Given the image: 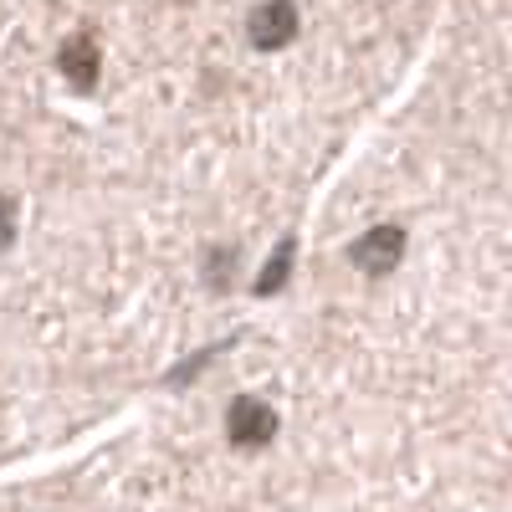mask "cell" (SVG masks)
Listing matches in <instances>:
<instances>
[{
  "mask_svg": "<svg viewBox=\"0 0 512 512\" xmlns=\"http://www.w3.org/2000/svg\"><path fill=\"white\" fill-rule=\"evenodd\" d=\"M11 236H16V205L0 200V246H11Z\"/></svg>",
  "mask_w": 512,
  "mask_h": 512,
  "instance_id": "277c9868",
  "label": "cell"
},
{
  "mask_svg": "<svg viewBox=\"0 0 512 512\" xmlns=\"http://www.w3.org/2000/svg\"><path fill=\"white\" fill-rule=\"evenodd\" d=\"M251 31H256V41H262V47H272V41H287V36L297 31L292 0H267V6L251 16Z\"/></svg>",
  "mask_w": 512,
  "mask_h": 512,
  "instance_id": "7a4b0ae2",
  "label": "cell"
},
{
  "mask_svg": "<svg viewBox=\"0 0 512 512\" xmlns=\"http://www.w3.org/2000/svg\"><path fill=\"white\" fill-rule=\"evenodd\" d=\"M354 262L364 272H384L400 262V231H369L359 246H354Z\"/></svg>",
  "mask_w": 512,
  "mask_h": 512,
  "instance_id": "3957f363",
  "label": "cell"
},
{
  "mask_svg": "<svg viewBox=\"0 0 512 512\" xmlns=\"http://www.w3.org/2000/svg\"><path fill=\"white\" fill-rule=\"evenodd\" d=\"M226 436L236 446H267L277 436V415L262 400H236L231 415H226Z\"/></svg>",
  "mask_w": 512,
  "mask_h": 512,
  "instance_id": "6da1fadb",
  "label": "cell"
}]
</instances>
